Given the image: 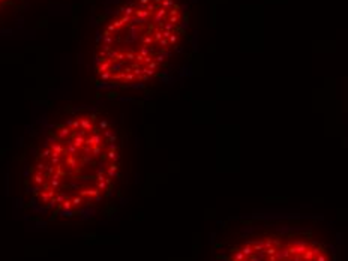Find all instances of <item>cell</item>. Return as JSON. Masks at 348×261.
<instances>
[{
  "label": "cell",
  "instance_id": "cell-1",
  "mask_svg": "<svg viewBox=\"0 0 348 261\" xmlns=\"http://www.w3.org/2000/svg\"><path fill=\"white\" fill-rule=\"evenodd\" d=\"M21 155V204L35 221H89L122 201L125 138L99 107H69L44 117Z\"/></svg>",
  "mask_w": 348,
  "mask_h": 261
},
{
  "label": "cell",
  "instance_id": "cell-2",
  "mask_svg": "<svg viewBox=\"0 0 348 261\" xmlns=\"http://www.w3.org/2000/svg\"><path fill=\"white\" fill-rule=\"evenodd\" d=\"M197 41V0H108L95 38L96 90L138 101L171 87L191 72Z\"/></svg>",
  "mask_w": 348,
  "mask_h": 261
},
{
  "label": "cell",
  "instance_id": "cell-3",
  "mask_svg": "<svg viewBox=\"0 0 348 261\" xmlns=\"http://www.w3.org/2000/svg\"><path fill=\"white\" fill-rule=\"evenodd\" d=\"M341 233L323 215H237L212 234V261H341Z\"/></svg>",
  "mask_w": 348,
  "mask_h": 261
},
{
  "label": "cell",
  "instance_id": "cell-4",
  "mask_svg": "<svg viewBox=\"0 0 348 261\" xmlns=\"http://www.w3.org/2000/svg\"><path fill=\"white\" fill-rule=\"evenodd\" d=\"M8 2H9V0H0V9L3 8V6H5V5H6Z\"/></svg>",
  "mask_w": 348,
  "mask_h": 261
}]
</instances>
